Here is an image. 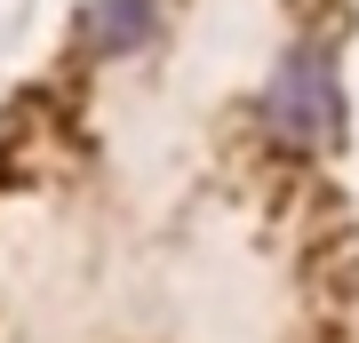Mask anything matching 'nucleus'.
I'll return each mask as SVG.
<instances>
[{
	"mask_svg": "<svg viewBox=\"0 0 359 343\" xmlns=\"http://www.w3.org/2000/svg\"><path fill=\"white\" fill-rule=\"evenodd\" d=\"M264 112H271V128H280L287 144H335V128H344V96H335L327 48H287V64L271 72Z\"/></svg>",
	"mask_w": 359,
	"mask_h": 343,
	"instance_id": "f257e3e1",
	"label": "nucleus"
},
{
	"mask_svg": "<svg viewBox=\"0 0 359 343\" xmlns=\"http://www.w3.org/2000/svg\"><path fill=\"white\" fill-rule=\"evenodd\" d=\"M152 0H104L96 8V40H104V56H120V48H136L144 32H152Z\"/></svg>",
	"mask_w": 359,
	"mask_h": 343,
	"instance_id": "f03ea898",
	"label": "nucleus"
}]
</instances>
